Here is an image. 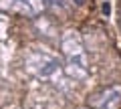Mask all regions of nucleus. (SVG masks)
Segmentation results:
<instances>
[{"label":"nucleus","instance_id":"4","mask_svg":"<svg viewBox=\"0 0 121 109\" xmlns=\"http://www.w3.org/2000/svg\"><path fill=\"white\" fill-rule=\"evenodd\" d=\"M4 6L8 10L26 14V16H36L44 8V2L43 0H4Z\"/></svg>","mask_w":121,"mask_h":109},{"label":"nucleus","instance_id":"5","mask_svg":"<svg viewBox=\"0 0 121 109\" xmlns=\"http://www.w3.org/2000/svg\"><path fill=\"white\" fill-rule=\"evenodd\" d=\"M43 2H44V6L56 10V12H65L69 8V0H43Z\"/></svg>","mask_w":121,"mask_h":109},{"label":"nucleus","instance_id":"2","mask_svg":"<svg viewBox=\"0 0 121 109\" xmlns=\"http://www.w3.org/2000/svg\"><path fill=\"white\" fill-rule=\"evenodd\" d=\"M24 67L30 75H35L36 79H44V81L56 79L63 71L59 57L47 48H30L24 59Z\"/></svg>","mask_w":121,"mask_h":109},{"label":"nucleus","instance_id":"3","mask_svg":"<svg viewBox=\"0 0 121 109\" xmlns=\"http://www.w3.org/2000/svg\"><path fill=\"white\" fill-rule=\"evenodd\" d=\"M93 109H119L121 107V85H111L91 97Z\"/></svg>","mask_w":121,"mask_h":109},{"label":"nucleus","instance_id":"1","mask_svg":"<svg viewBox=\"0 0 121 109\" xmlns=\"http://www.w3.org/2000/svg\"><path fill=\"white\" fill-rule=\"evenodd\" d=\"M60 47L65 52V63H67V73L73 79H85L89 75V61H87V52L83 48L81 36L75 31H67L63 35Z\"/></svg>","mask_w":121,"mask_h":109}]
</instances>
